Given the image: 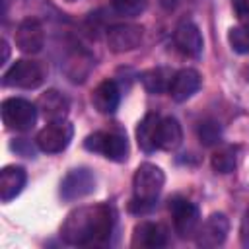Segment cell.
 I'll return each mask as SVG.
<instances>
[{"mask_svg":"<svg viewBox=\"0 0 249 249\" xmlns=\"http://www.w3.org/2000/svg\"><path fill=\"white\" fill-rule=\"evenodd\" d=\"M66 2H76V0H66Z\"/></svg>","mask_w":249,"mask_h":249,"instance_id":"cell-30","label":"cell"},{"mask_svg":"<svg viewBox=\"0 0 249 249\" xmlns=\"http://www.w3.org/2000/svg\"><path fill=\"white\" fill-rule=\"evenodd\" d=\"M84 148L103 154L113 161H124L128 156V142L121 132H93L84 140Z\"/></svg>","mask_w":249,"mask_h":249,"instance_id":"cell-4","label":"cell"},{"mask_svg":"<svg viewBox=\"0 0 249 249\" xmlns=\"http://www.w3.org/2000/svg\"><path fill=\"white\" fill-rule=\"evenodd\" d=\"M72 134H74V128L66 119L49 121V124L43 126L37 134V146L47 154H58L70 144Z\"/></svg>","mask_w":249,"mask_h":249,"instance_id":"cell-7","label":"cell"},{"mask_svg":"<svg viewBox=\"0 0 249 249\" xmlns=\"http://www.w3.org/2000/svg\"><path fill=\"white\" fill-rule=\"evenodd\" d=\"M12 148L16 150V152H21L23 156H27V158H33V148L25 142V140H18V142H14L12 144Z\"/></svg>","mask_w":249,"mask_h":249,"instance_id":"cell-27","label":"cell"},{"mask_svg":"<svg viewBox=\"0 0 249 249\" xmlns=\"http://www.w3.org/2000/svg\"><path fill=\"white\" fill-rule=\"evenodd\" d=\"M198 138H200V142H202L204 146H214V144H218L220 138H222V130H220L218 123H214V121H204V123H200V124H198Z\"/></svg>","mask_w":249,"mask_h":249,"instance_id":"cell-24","label":"cell"},{"mask_svg":"<svg viewBox=\"0 0 249 249\" xmlns=\"http://www.w3.org/2000/svg\"><path fill=\"white\" fill-rule=\"evenodd\" d=\"M210 163H212V169L216 173H231L235 169V150L231 146L218 148L212 154Z\"/></svg>","mask_w":249,"mask_h":249,"instance_id":"cell-21","label":"cell"},{"mask_svg":"<svg viewBox=\"0 0 249 249\" xmlns=\"http://www.w3.org/2000/svg\"><path fill=\"white\" fill-rule=\"evenodd\" d=\"M228 41L235 53L247 54L249 53V23H241V25L231 27L228 33Z\"/></svg>","mask_w":249,"mask_h":249,"instance_id":"cell-22","label":"cell"},{"mask_svg":"<svg viewBox=\"0 0 249 249\" xmlns=\"http://www.w3.org/2000/svg\"><path fill=\"white\" fill-rule=\"evenodd\" d=\"M181 142H183V128H181L179 121L173 119V117L160 119V126H158V148L171 152V150L179 148Z\"/></svg>","mask_w":249,"mask_h":249,"instance_id":"cell-19","label":"cell"},{"mask_svg":"<svg viewBox=\"0 0 249 249\" xmlns=\"http://www.w3.org/2000/svg\"><path fill=\"white\" fill-rule=\"evenodd\" d=\"M45 80V70L39 62L35 60H16L10 70L4 74L2 84L8 88H23V89H35L43 84Z\"/></svg>","mask_w":249,"mask_h":249,"instance_id":"cell-5","label":"cell"},{"mask_svg":"<svg viewBox=\"0 0 249 249\" xmlns=\"http://www.w3.org/2000/svg\"><path fill=\"white\" fill-rule=\"evenodd\" d=\"M27 175L25 169L19 165H8L0 171V198L2 202H10L12 198H16L23 187H25Z\"/></svg>","mask_w":249,"mask_h":249,"instance_id":"cell-17","label":"cell"},{"mask_svg":"<svg viewBox=\"0 0 249 249\" xmlns=\"http://www.w3.org/2000/svg\"><path fill=\"white\" fill-rule=\"evenodd\" d=\"M121 91L115 80H103L91 93V103L101 115H113L119 107Z\"/></svg>","mask_w":249,"mask_h":249,"instance_id":"cell-16","label":"cell"},{"mask_svg":"<svg viewBox=\"0 0 249 249\" xmlns=\"http://www.w3.org/2000/svg\"><path fill=\"white\" fill-rule=\"evenodd\" d=\"M173 41L175 47L179 49V53H183L185 56H200L202 53V35L198 31V27L191 21H183L177 25L175 33H173Z\"/></svg>","mask_w":249,"mask_h":249,"instance_id":"cell-13","label":"cell"},{"mask_svg":"<svg viewBox=\"0 0 249 249\" xmlns=\"http://www.w3.org/2000/svg\"><path fill=\"white\" fill-rule=\"evenodd\" d=\"M113 228H115V210L111 206L107 204L82 206L66 216L60 228V237L68 245L91 247L105 243L113 233Z\"/></svg>","mask_w":249,"mask_h":249,"instance_id":"cell-1","label":"cell"},{"mask_svg":"<svg viewBox=\"0 0 249 249\" xmlns=\"http://www.w3.org/2000/svg\"><path fill=\"white\" fill-rule=\"evenodd\" d=\"M2 121L6 128L25 132L31 130L37 121V107L21 97H10L2 101Z\"/></svg>","mask_w":249,"mask_h":249,"instance_id":"cell-2","label":"cell"},{"mask_svg":"<svg viewBox=\"0 0 249 249\" xmlns=\"http://www.w3.org/2000/svg\"><path fill=\"white\" fill-rule=\"evenodd\" d=\"M165 183V175L163 171L154 165V163H142L132 179V191H134V198L138 200H146V202H154L158 195L161 193Z\"/></svg>","mask_w":249,"mask_h":249,"instance_id":"cell-3","label":"cell"},{"mask_svg":"<svg viewBox=\"0 0 249 249\" xmlns=\"http://www.w3.org/2000/svg\"><path fill=\"white\" fill-rule=\"evenodd\" d=\"M228 231H230V220L226 218V214L214 212L204 220V224H200V228H198V231L195 235L196 237V245L204 247V249L218 247V245H222L226 241Z\"/></svg>","mask_w":249,"mask_h":249,"instance_id":"cell-8","label":"cell"},{"mask_svg":"<svg viewBox=\"0 0 249 249\" xmlns=\"http://www.w3.org/2000/svg\"><path fill=\"white\" fill-rule=\"evenodd\" d=\"M167 243V231L161 224L156 222H140L132 231V247L140 249H158Z\"/></svg>","mask_w":249,"mask_h":249,"instance_id":"cell-12","label":"cell"},{"mask_svg":"<svg viewBox=\"0 0 249 249\" xmlns=\"http://www.w3.org/2000/svg\"><path fill=\"white\" fill-rule=\"evenodd\" d=\"M169 210L173 216V228H175L177 235L183 239L195 237L200 228V212H198L196 204H193L185 198H175V200H171Z\"/></svg>","mask_w":249,"mask_h":249,"instance_id":"cell-6","label":"cell"},{"mask_svg":"<svg viewBox=\"0 0 249 249\" xmlns=\"http://www.w3.org/2000/svg\"><path fill=\"white\" fill-rule=\"evenodd\" d=\"M8 56H10V47H8L6 39H2V64L8 60Z\"/></svg>","mask_w":249,"mask_h":249,"instance_id":"cell-29","label":"cell"},{"mask_svg":"<svg viewBox=\"0 0 249 249\" xmlns=\"http://www.w3.org/2000/svg\"><path fill=\"white\" fill-rule=\"evenodd\" d=\"M231 6H233L235 16L243 23H249V0H231Z\"/></svg>","mask_w":249,"mask_h":249,"instance_id":"cell-25","label":"cell"},{"mask_svg":"<svg viewBox=\"0 0 249 249\" xmlns=\"http://www.w3.org/2000/svg\"><path fill=\"white\" fill-rule=\"evenodd\" d=\"M113 10L124 18H136L148 8V0H109Z\"/></svg>","mask_w":249,"mask_h":249,"instance_id":"cell-23","label":"cell"},{"mask_svg":"<svg viewBox=\"0 0 249 249\" xmlns=\"http://www.w3.org/2000/svg\"><path fill=\"white\" fill-rule=\"evenodd\" d=\"M93 189H95L93 173L86 167H80V169H72L66 173V177L60 183V196L72 202V200L88 196L89 193H93Z\"/></svg>","mask_w":249,"mask_h":249,"instance_id":"cell-9","label":"cell"},{"mask_svg":"<svg viewBox=\"0 0 249 249\" xmlns=\"http://www.w3.org/2000/svg\"><path fill=\"white\" fill-rule=\"evenodd\" d=\"M158 126H160V117L156 113H148L136 126V140L142 152L152 154L158 148Z\"/></svg>","mask_w":249,"mask_h":249,"instance_id":"cell-18","label":"cell"},{"mask_svg":"<svg viewBox=\"0 0 249 249\" xmlns=\"http://www.w3.org/2000/svg\"><path fill=\"white\" fill-rule=\"evenodd\" d=\"M239 241L243 247L249 249V210L243 214V220H241V226H239Z\"/></svg>","mask_w":249,"mask_h":249,"instance_id":"cell-26","label":"cell"},{"mask_svg":"<svg viewBox=\"0 0 249 249\" xmlns=\"http://www.w3.org/2000/svg\"><path fill=\"white\" fill-rule=\"evenodd\" d=\"M200 88V74L193 68H183L179 72L173 74L171 86H169V95L175 101H187L189 97H193Z\"/></svg>","mask_w":249,"mask_h":249,"instance_id":"cell-14","label":"cell"},{"mask_svg":"<svg viewBox=\"0 0 249 249\" xmlns=\"http://www.w3.org/2000/svg\"><path fill=\"white\" fill-rule=\"evenodd\" d=\"M171 80H173V72L169 68H163V66L150 68V70H146V72L140 74V82L146 88V91H150V93L169 91Z\"/></svg>","mask_w":249,"mask_h":249,"instance_id":"cell-20","label":"cell"},{"mask_svg":"<svg viewBox=\"0 0 249 249\" xmlns=\"http://www.w3.org/2000/svg\"><path fill=\"white\" fill-rule=\"evenodd\" d=\"M45 45V31L39 19L27 18L16 29V47L25 54H35Z\"/></svg>","mask_w":249,"mask_h":249,"instance_id":"cell-11","label":"cell"},{"mask_svg":"<svg viewBox=\"0 0 249 249\" xmlns=\"http://www.w3.org/2000/svg\"><path fill=\"white\" fill-rule=\"evenodd\" d=\"M142 37H144L142 25L117 23V25L109 27V31H107V45L113 53H126V51L136 49L140 45Z\"/></svg>","mask_w":249,"mask_h":249,"instance_id":"cell-10","label":"cell"},{"mask_svg":"<svg viewBox=\"0 0 249 249\" xmlns=\"http://www.w3.org/2000/svg\"><path fill=\"white\" fill-rule=\"evenodd\" d=\"M37 109H41L43 117L49 121H64L70 111V101L58 89H47L39 95Z\"/></svg>","mask_w":249,"mask_h":249,"instance_id":"cell-15","label":"cell"},{"mask_svg":"<svg viewBox=\"0 0 249 249\" xmlns=\"http://www.w3.org/2000/svg\"><path fill=\"white\" fill-rule=\"evenodd\" d=\"M158 2H160V6H161L163 10H173L179 0H158Z\"/></svg>","mask_w":249,"mask_h":249,"instance_id":"cell-28","label":"cell"}]
</instances>
